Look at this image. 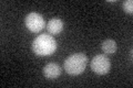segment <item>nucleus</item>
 Returning <instances> with one entry per match:
<instances>
[{"mask_svg": "<svg viewBox=\"0 0 133 88\" xmlns=\"http://www.w3.org/2000/svg\"><path fill=\"white\" fill-rule=\"evenodd\" d=\"M61 67L58 64H55V63H49L43 67L42 73L44 75L45 78L48 79H56L61 75Z\"/></svg>", "mask_w": 133, "mask_h": 88, "instance_id": "obj_5", "label": "nucleus"}, {"mask_svg": "<svg viewBox=\"0 0 133 88\" xmlns=\"http://www.w3.org/2000/svg\"><path fill=\"white\" fill-rule=\"evenodd\" d=\"M122 8L125 13L128 14H132L133 13V1L132 0H127V1L123 2Z\"/></svg>", "mask_w": 133, "mask_h": 88, "instance_id": "obj_8", "label": "nucleus"}, {"mask_svg": "<svg viewBox=\"0 0 133 88\" xmlns=\"http://www.w3.org/2000/svg\"><path fill=\"white\" fill-rule=\"evenodd\" d=\"M63 28H64V24H63V21L59 18H52L51 20H49V22L47 24V29L50 34H60V33L63 31Z\"/></svg>", "mask_w": 133, "mask_h": 88, "instance_id": "obj_6", "label": "nucleus"}, {"mask_svg": "<svg viewBox=\"0 0 133 88\" xmlns=\"http://www.w3.org/2000/svg\"><path fill=\"white\" fill-rule=\"evenodd\" d=\"M90 67L95 74L105 75L109 73V70L111 68V62L107 55L99 54V55H95L92 58V61L90 62Z\"/></svg>", "mask_w": 133, "mask_h": 88, "instance_id": "obj_3", "label": "nucleus"}, {"mask_svg": "<svg viewBox=\"0 0 133 88\" xmlns=\"http://www.w3.org/2000/svg\"><path fill=\"white\" fill-rule=\"evenodd\" d=\"M24 24L27 29L32 33H39L45 26L44 19L38 12H30L24 18Z\"/></svg>", "mask_w": 133, "mask_h": 88, "instance_id": "obj_4", "label": "nucleus"}, {"mask_svg": "<svg viewBox=\"0 0 133 88\" xmlns=\"http://www.w3.org/2000/svg\"><path fill=\"white\" fill-rule=\"evenodd\" d=\"M101 49L105 54H110V55H112V54H114L116 52V42L114 40L108 39V40L102 42Z\"/></svg>", "mask_w": 133, "mask_h": 88, "instance_id": "obj_7", "label": "nucleus"}, {"mask_svg": "<svg viewBox=\"0 0 133 88\" xmlns=\"http://www.w3.org/2000/svg\"><path fill=\"white\" fill-rule=\"evenodd\" d=\"M130 61H132V50L130 51Z\"/></svg>", "mask_w": 133, "mask_h": 88, "instance_id": "obj_9", "label": "nucleus"}, {"mask_svg": "<svg viewBox=\"0 0 133 88\" xmlns=\"http://www.w3.org/2000/svg\"><path fill=\"white\" fill-rule=\"evenodd\" d=\"M87 64H88V57L85 54L74 53L66 57V60L63 63V67L69 75L77 76L84 72Z\"/></svg>", "mask_w": 133, "mask_h": 88, "instance_id": "obj_2", "label": "nucleus"}, {"mask_svg": "<svg viewBox=\"0 0 133 88\" xmlns=\"http://www.w3.org/2000/svg\"><path fill=\"white\" fill-rule=\"evenodd\" d=\"M57 47H58V44H57V41L55 40V37L49 34H45V33L37 36L33 40L31 45L32 52L38 56L52 55L56 52Z\"/></svg>", "mask_w": 133, "mask_h": 88, "instance_id": "obj_1", "label": "nucleus"}]
</instances>
